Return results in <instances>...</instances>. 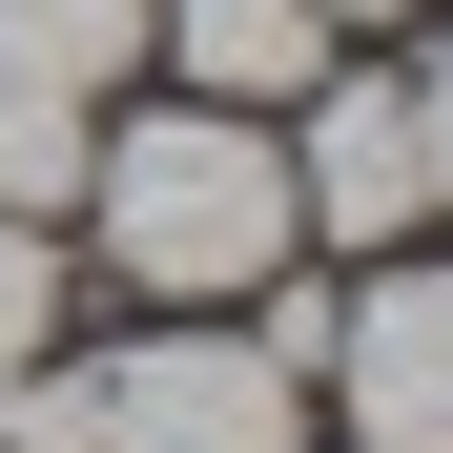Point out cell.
<instances>
[{
	"mask_svg": "<svg viewBox=\"0 0 453 453\" xmlns=\"http://www.w3.org/2000/svg\"><path fill=\"white\" fill-rule=\"evenodd\" d=\"M83 206H104V268L165 288V310H226V288L288 268V144H268V104H165V124H124L104 165H83Z\"/></svg>",
	"mask_w": 453,
	"mask_h": 453,
	"instance_id": "obj_1",
	"label": "cell"
},
{
	"mask_svg": "<svg viewBox=\"0 0 453 453\" xmlns=\"http://www.w3.org/2000/svg\"><path fill=\"white\" fill-rule=\"evenodd\" d=\"M104 453H310V433H288V371L248 330H165L104 371Z\"/></svg>",
	"mask_w": 453,
	"mask_h": 453,
	"instance_id": "obj_2",
	"label": "cell"
},
{
	"mask_svg": "<svg viewBox=\"0 0 453 453\" xmlns=\"http://www.w3.org/2000/svg\"><path fill=\"white\" fill-rule=\"evenodd\" d=\"M330 371H350V433L371 453H453V268H392L330 310Z\"/></svg>",
	"mask_w": 453,
	"mask_h": 453,
	"instance_id": "obj_3",
	"label": "cell"
},
{
	"mask_svg": "<svg viewBox=\"0 0 453 453\" xmlns=\"http://www.w3.org/2000/svg\"><path fill=\"white\" fill-rule=\"evenodd\" d=\"M288 226H350V248L433 226V165H412V83H310V144H288Z\"/></svg>",
	"mask_w": 453,
	"mask_h": 453,
	"instance_id": "obj_4",
	"label": "cell"
},
{
	"mask_svg": "<svg viewBox=\"0 0 453 453\" xmlns=\"http://www.w3.org/2000/svg\"><path fill=\"white\" fill-rule=\"evenodd\" d=\"M144 42H165L206 104H310L330 83V0H144Z\"/></svg>",
	"mask_w": 453,
	"mask_h": 453,
	"instance_id": "obj_5",
	"label": "cell"
},
{
	"mask_svg": "<svg viewBox=\"0 0 453 453\" xmlns=\"http://www.w3.org/2000/svg\"><path fill=\"white\" fill-rule=\"evenodd\" d=\"M144 62V0H0V83H62V104H104Z\"/></svg>",
	"mask_w": 453,
	"mask_h": 453,
	"instance_id": "obj_6",
	"label": "cell"
},
{
	"mask_svg": "<svg viewBox=\"0 0 453 453\" xmlns=\"http://www.w3.org/2000/svg\"><path fill=\"white\" fill-rule=\"evenodd\" d=\"M83 165H104V124H83V104H62V83H0V206L42 226V206H83Z\"/></svg>",
	"mask_w": 453,
	"mask_h": 453,
	"instance_id": "obj_7",
	"label": "cell"
},
{
	"mask_svg": "<svg viewBox=\"0 0 453 453\" xmlns=\"http://www.w3.org/2000/svg\"><path fill=\"white\" fill-rule=\"evenodd\" d=\"M0 453H104V371L21 350V371H0Z\"/></svg>",
	"mask_w": 453,
	"mask_h": 453,
	"instance_id": "obj_8",
	"label": "cell"
},
{
	"mask_svg": "<svg viewBox=\"0 0 453 453\" xmlns=\"http://www.w3.org/2000/svg\"><path fill=\"white\" fill-rule=\"evenodd\" d=\"M42 310H62V248H42V226H21V206H0V371H21V350H42Z\"/></svg>",
	"mask_w": 453,
	"mask_h": 453,
	"instance_id": "obj_9",
	"label": "cell"
},
{
	"mask_svg": "<svg viewBox=\"0 0 453 453\" xmlns=\"http://www.w3.org/2000/svg\"><path fill=\"white\" fill-rule=\"evenodd\" d=\"M412 165H433V206H453V62L412 83Z\"/></svg>",
	"mask_w": 453,
	"mask_h": 453,
	"instance_id": "obj_10",
	"label": "cell"
},
{
	"mask_svg": "<svg viewBox=\"0 0 453 453\" xmlns=\"http://www.w3.org/2000/svg\"><path fill=\"white\" fill-rule=\"evenodd\" d=\"M330 21H412V0H330Z\"/></svg>",
	"mask_w": 453,
	"mask_h": 453,
	"instance_id": "obj_11",
	"label": "cell"
}]
</instances>
